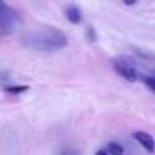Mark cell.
Wrapping results in <instances>:
<instances>
[{"mask_svg": "<svg viewBox=\"0 0 155 155\" xmlns=\"http://www.w3.org/2000/svg\"><path fill=\"white\" fill-rule=\"evenodd\" d=\"M24 42L30 50L42 52V54H50V52L62 50L68 44L67 35L62 30L54 28V27H44V28H38V30L28 32L25 35Z\"/></svg>", "mask_w": 155, "mask_h": 155, "instance_id": "cell-1", "label": "cell"}, {"mask_svg": "<svg viewBox=\"0 0 155 155\" xmlns=\"http://www.w3.org/2000/svg\"><path fill=\"white\" fill-rule=\"evenodd\" d=\"M18 14L0 0V35H10L18 25Z\"/></svg>", "mask_w": 155, "mask_h": 155, "instance_id": "cell-2", "label": "cell"}, {"mask_svg": "<svg viewBox=\"0 0 155 155\" xmlns=\"http://www.w3.org/2000/svg\"><path fill=\"white\" fill-rule=\"evenodd\" d=\"M114 68H115V72H117L120 77L125 78V80H128V82H137L138 74H137V70H135V68L132 67L130 64H128V62L115 60V62H114Z\"/></svg>", "mask_w": 155, "mask_h": 155, "instance_id": "cell-3", "label": "cell"}, {"mask_svg": "<svg viewBox=\"0 0 155 155\" xmlns=\"http://www.w3.org/2000/svg\"><path fill=\"white\" fill-rule=\"evenodd\" d=\"M134 138L148 152V153H153L155 152V140L150 134H147V132H135Z\"/></svg>", "mask_w": 155, "mask_h": 155, "instance_id": "cell-4", "label": "cell"}, {"mask_svg": "<svg viewBox=\"0 0 155 155\" xmlns=\"http://www.w3.org/2000/svg\"><path fill=\"white\" fill-rule=\"evenodd\" d=\"M65 17H67V20L70 22V24L78 25L82 22V10L77 5H68V7L65 8Z\"/></svg>", "mask_w": 155, "mask_h": 155, "instance_id": "cell-5", "label": "cell"}, {"mask_svg": "<svg viewBox=\"0 0 155 155\" xmlns=\"http://www.w3.org/2000/svg\"><path fill=\"white\" fill-rule=\"evenodd\" d=\"M107 153L108 155H124V147H122L120 143H117V142H110V143L107 145Z\"/></svg>", "mask_w": 155, "mask_h": 155, "instance_id": "cell-6", "label": "cell"}, {"mask_svg": "<svg viewBox=\"0 0 155 155\" xmlns=\"http://www.w3.org/2000/svg\"><path fill=\"white\" fill-rule=\"evenodd\" d=\"M28 90V85H7L5 87V92L12 95H18V94H24V92Z\"/></svg>", "mask_w": 155, "mask_h": 155, "instance_id": "cell-7", "label": "cell"}, {"mask_svg": "<svg viewBox=\"0 0 155 155\" xmlns=\"http://www.w3.org/2000/svg\"><path fill=\"white\" fill-rule=\"evenodd\" d=\"M138 78H140L152 92H155V77H150V75H138Z\"/></svg>", "mask_w": 155, "mask_h": 155, "instance_id": "cell-8", "label": "cell"}, {"mask_svg": "<svg viewBox=\"0 0 155 155\" xmlns=\"http://www.w3.org/2000/svg\"><path fill=\"white\" fill-rule=\"evenodd\" d=\"M87 35H88V38H90V42H95V40H97V35H95V32H94V28H92V27H88Z\"/></svg>", "mask_w": 155, "mask_h": 155, "instance_id": "cell-9", "label": "cell"}, {"mask_svg": "<svg viewBox=\"0 0 155 155\" xmlns=\"http://www.w3.org/2000/svg\"><path fill=\"white\" fill-rule=\"evenodd\" d=\"M95 155H108V153H107V150H105V148H100V150L95 152Z\"/></svg>", "mask_w": 155, "mask_h": 155, "instance_id": "cell-10", "label": "cell"}]
</instances>
